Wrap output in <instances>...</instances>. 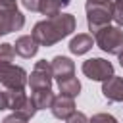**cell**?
<instances>
[{
	"instance_id": "6da1fadb",
	"label": "cell",
	"mask_w": 123,
	"mask_h": 123,
	"mask_svg": "<svg viewBox=\"0 0 123 123\" xmlns=\"http://www.w3.org/2000/svg\"><path fill=\"white\" fill-rule=\"evenodd\" d=\"M77 27L75 15L71 13H58L54 17H46L44 21H38L33 27L31 37L37 40L38 46H54L67 35H71Z\"/></svg>"
},
{
	"instance_id": "7a4b0ae2",
	"label": "cell",
	"mask_w": 123,
	"mask_h": 123,
	"mask_svg": "<svg viewBox=\"0 0 123 123\" xmlns=\"http://www.w3.org/2000/svg\"><path fill=\"white\" fill-rule=\"evenodd\" d=\"M94 42L98 48H102L104 52L108 54H113L117 56L121 50H123V31L121 27H111V25H106L102 27L98 33H94Z\"/></svg>"
},
{
	"instance_id": "3957f363",
	"label": "cell",
	"mask_w": 123,
	"mask_h": 123,
	"mask_svg": "<svg viewBox=\"0 0 123 123\" xmlns=\"http://www.w3.org/2000/svg\"><path fill=\"white\" fill-rule=\"evenodd\" d=\"M0 85L6 90H23L27 85V71L13 63H0Z\"/></svg>"
},
{
	"instance_id": "277c9868",
	"label": "cell",
	"mask_w": 123,
	"mask_h": 123,
	"mask_svg": "<svg viewBox=\"0 0 123 123\" xmlns=\"http://www.w3.org/2000/svg\"><path fill=\"white\" fill-rule=\"evenodd\" d=\"M111 21V2L108 4H86V23L88 29L94 33H98L102 27L110 25Z\"/></svg>"
},
{
	"instance_id": "5b68a950",
	"label": "cell",
	"mask_w": 123,
	"mask_h": 123,
	"mask_svg": "<svg viewBox=\"0 0 123 123\" xmlns=\"http://www.w3.org/2000/svg\"><path fill=\"white\" fill-rule=\"evenodd\" d=\"M83 73L90 81H106L113 75V65L102 58H90L83 63Z\"/></svg>"
},
{
	"instance_id": "8992f818",
	"label": "cell",
	"mask_w": 123,
	"mask_h": 123,
	"mask_svg": "<svg viewBox=\"0 0 123 123\" xmlns=\"http://www.w3.org/2000/svg\"><path fill=\"white\" fill-rule=\"evenodd\" d=\"M52 65L46 62V60H38L35 63V69L31 71V77L27 79L31 90H37V88H52Z\"/></svg>"
},
{
	"instance_id": "52a82bcc",
	"label": "cell",
	"mask_w": 123,
	"mask_h": 123,
	"mask_svg": "<svg viewBox=\"0 0 123 123\" xmlns=\"http://www.w3.org/2000/svg\"><path fill=\"white\" fill-rule=\"evenodd\" d=\"M102 94L110 102H123V77L111 75L110 79L102 81Z\"/></svg>"
},
{
	"instance_id": "ba28073f",
	"label": "cell",
	"mask_w": 123,
	"mask_h": 123,
	"mask_svg": "<svg viewBox=\"0 0 123 123\" xmlns=\"http://www.w3.org/2000/svg\"><path fill=\"white\" fill-rule=\"evenodd\" d=\"M50 110H52L54 117L63 119V121H65V119L75 111V102H73V98H71V96L58 94V96H54V102H52Z\"/></svg>"
},
{
	"instance_id": "9c48e42d",
	"label": "cell",
	"mask_w": 123,
	"mask_h": 123,
	"mask_svg": "<svg viewBox=\"0 0 123 123\" xmlns=\"http://www.w3.org/2000/svg\"><path fill=\"white\" fill-rule=\"evenodd\" d=\"M13 50H15V54L21 56V58H33V56L38 52V44H37V40H35L31 35H23V37H19V38L15 40Z\"/></svg>"
},
{
	"instance_id": "30bf717a",
	"label": "cell",
	"mask_w": 123,
	"mask_h": 123,
	"mask_svg": "<svg viewBox=\"0 0 123 123\" xmlns=\"http://www.w3.org/2000/svg\"><path fill=\"white\" fill-rule=\"evenodd\" d=\"M50 65H52V73H54L56 79H63V77L75 75V63L65 56H56Z\"/></svg>"
},
{
	"instance_id": "8fae6325",
	"label": "cell",
	"mask_w": 123,
	"mask_h": 123,
	"mask_svg": "<svg viewBox=\"0 0 123 123\" xmlns=\"http://www.w3.org/2000/svg\"><path fill=\"white\" fill-rule=\"evenodd\" d=\"M92 44H94L92 37L81 33V35H77V37L71 38V42H69V52L75 54V56H81V54H86V52L92 48Z\"/></svg>"
},
{
	"instance_id": "7c38bea8",
	"label": "cell",
	"mask_w": 123,
	"mask_h": 123,
	"mask_svg": "<svg viewBox=\"0 0 123 123\" xmlns=\"http://www.w3.org/2000/svg\"><path fill=\"white\" fill-rule=\"evenodd\" d=\"M58 88H60V94H65V96H79L81 92V83L75 75H69V77H63V79H58Z\"/></svg>"
},
{
	"instance_id": "4fadbf2b",
	"label": "cell",
	"mask_w": 123,
	"mask_h": 123,
	"mask_svg": "<svg viewBox=\"0 0 123 123\" xmlns=\"http://www.w3.org/2000/svg\"><path fill=\"white\" fill-rule=\"evenodd\" d=\"M67 6H69V0H40L38 12L46 17H54V15L62 13V10Z\"/></svg>"
},
{
	"instance_id": "5bb4252c",
	"label": "cell",
	"mask_w": 123,
	"mask_h": 123,
	"mask_svg": "<svg viewBox=\"0 0 123 123\" xmlns=\"http://www.w3.org/2000/svg\"><path fill=\"white\" fill-rule=\"evenodd\" d=\"M31 100L35 102L37 110H48L54 102V92H52V88H37V90H33Z\"/></svg>"
},
{
	"instance_id": "9a60e30c",
	"label": "cell",
	"mask_w": 123,
	"mask_h": 123,
	"mask_svg": "<svg viewBox=\"0 0 123 123\" xmlns=\"http://www.w3.org/2000/svg\"><path fill=\"white\" fill-rule=\"evenodd\" d=\"M6 92H8V110H12V111H17L29 98L23 90H6Z\"/></svg>"
},
{
	"instance_id": "2e32d148",
	"label": "cell",
	"mask_w": 123,
	"mask_h": 123,
	"mask_svg": "<svg viewBox=\"0 0 123 123\" xmlns=\"http://www.w3.org/2000/svg\"><path fill=\"white\" fill-rule=\"evenodd\" d=\"M15 58V50H13V44H8V42H2L0 44V63H12Z\"/></svg>"
},
{
	"instance_id": "e0dca14e",
	"label": "cell",
	"mask_w": 123,
	"mask_h": 123,
	"mask_svg": "<svg viewBox=\"0 0 123 123\" xmlns=\"http://www.w3.org/2000/svg\"><path fill=\"white\" fill-rule=\"evenodd\" d=\"M111 19L117 23V27H123V0L111 2Z\"/></svg>"
},
{
	"instance_id": "ac0fdd59",
	"label": "cell",
	"mask_w": 123,
	"mask_h": 123,
	"mask_svg": "<svg viewBox=\"0 0 123 123\" xmlns=\"http://www.w3.org/2000/svg\"><path fill=\"white\" fill-rule=\"evenodd\" d=\"M17 113H21L23 117H27V119H33V115L37 113V106H35V102L31 100V98H27L25 100V104L17 110Z\"/></svg>"
},
{
	"instance_id": "d6986e66",
	"label": "cell",
	"mask_w": 123,
	"mask_h": 123,
	"mask_svg": "<svg viewBox=\"0 0 123 123\" xmlns=\"http://www.w3.org/2000/svg\"><path fill=\"white\" fill-rule=\"evenodd\" d=\"M88 123H117V119L110 113H96L88 119Z\"/></svg>"
},
{
	"instance_id": "ffe728a7",
	"label": "cell",
	"mask_w": 123,
	"mask_h": 123,
	"mask_svg": "<svg viewBox=\"0 0 123 123\" xmlns=\"http://www.w3.org/2000/svg\"><path fill=\"white\" fill-rule=\"evenodd\" d=\"M65 121H67V123H88V117H86L83 111H77V110H75Z\"/></svg>"
},
{
	"instance_id": "44dd1931",
	"label": "cell",
	"mask_w": 123,
	"mask_h": 123,
	"mask_svg": "<svg viewBox=\"0 0 123 123\" xmlns=\"http://www.w3.org/2000/svg\"><path fill=\"white\" fill-rule=\"evenodd\" d=\"M29 119L27 117H23L21 113H17V111H13L12 115H8V117H4V121L2 123H27Z\"/></svg>"
},
{
	"instance_id": "7402d4cb",
	"label": "cell",
	"mask_w": 123,
	"mask_h": 123,
	"mask_svg": "<svg viewBox=\"0 0 123 123\" xmlns=\"http://www.w3.org/2000/svg\"><path fill=\"white\" fill-rule=\"evenodd\" d=\"M10 10H17V2L15 0H0V12H10Z\"/></svg>"
},
{
	"instance_id": "603a6c76",
	"label": "cell",
	"mask_w": 123,
	"mask_h": 123,
	"mask_svg": "<svg viewBox=\"0 0 123 123\" xmlns=\"http://www.w3.org/2000/svg\"><path fill=\"white\" fill-rule=\"evenodd\" d=\"M21 4H23L29 12H38V4H40V0H21Z\"/></svg>"
},
{
	"instance_id": "cb8c5ba5",
	"label": "cell",
	"mask_w": 123,
	"mask_h": 123,
	"mask_svg": "<svg viewBox=\"0 0 123 123\" xmlns=\"http://www.w3.org/2000/svg\"><path fill=\"white\" fill-rule=\"evenodd\" d=\"M2 110H8V92L6 90H0V111Z\"/></svg>"
},
{
	"instance_id": "d4e9b609",
	"label": "cell",
	"mask_w": 123,
	"mask_h": 123,
	"mask_svg": "<svg viewBox=\"0 0 123 123\" xmlns=\"http://www.w3.org/2000/svg\"><path fill=\"white\" fill-rule=\"evenodd\" d=\"M2 35H8V29H6V23H4V19H2V15H0V37Z\"/></svg>"
},
{
	"instance_id": "484cf974",
	"label": "cell",
	"mask_w": 123,
	"mask_h": 123,
	"mask_svg": "<svg viewBox=\"0 0 123 123\" xmlns=\"http://www.w3.org/2000/svg\"><path fill=\"white\" fill-rule=\"evenodd\" d=\"M111 0H86V4H108Z\"/></svg>"
},
{
	"instance_id": "4316f807",
	"label": "cell",
	"mask_w": 123,
	"mask_h": 123,
	"mask_svg": "<svg viewBox=\"0 0 123 123\" xmlns=\"http://www.w3.org/2000/svg\"><path fill=\"white\" fill-rule=\"evenodd\" d=\"M117 58H119V65H121V67H123V50H121V52H119V54H117Z\"/></svg>"
}]
</instances>
